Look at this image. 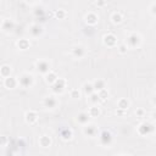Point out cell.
<instances>
[{"mask_svg": "<svg viewBox=\"0 0 156 156\" xmlns=\"http://www.w3.org/2000/svg\"><path fill=\"white\" fill-rule=\"evenodd\" d=\"M140 43H141V35L139 33H136V32H132V33H129L127 35L124 44L128 46V49L129 48L133 49V48H138L140 45Z\"/></svg>", "mask_w": 156, "mask_h": 156, "instance_id": "cell-1", "label": "cell"}, {"mask_svg": "<svg viewBox=\"0 0 156 156\" xmlns=\"http://www.w3.org/2000/svg\"><path fill=\"white\" fill-rule=\"evenodd\" d=\"M17 79H18V85H21L22 88H30L34 82L33 76L29 72H23Z\"/></svg>", "mask_w": 156, "mask_h": 156, "instance_id": "cell-2", "label": "cell"}, {"mask_svg": "<svg viewBox=\"0 0 156 156\" xmlns=\"http://www.w3.org/2000/svg\"><path fill=\"white\" fill-rule=\"evenodd\" d=\"M99 140H100V144L104 145V146H110L113 141V136L111 134L110 130H102L100 134H99Z\"/></svg>", "mask_w": 156, "mask_h": 156, "instance_id": "cell-3", "label": "cell"}, {"mask_svg": "<svg viewBox=\"0 0 156 156\" xmlns=\"http://www.w3.org/2000/svg\"><path fill=\"white\" fill-rule=\"evenodd\" d=\"M152 130H154V124L150 122H143L136 128V132L139 135H147V134L152 133Z\"/></svg>", "mask_w": 156, "mask_h": 156, "instance_id": "cell-4", "label": "cell"}, {"mask_svg": "<svg viewBox=\"0 0 156 156\" xmlns=\"http://www.w3.org/2000/svg\"><path fill=\"white\" fill-rule=\"evenodd\" d=\"M35 68H37L38 72H40V73H43V74H46V73H49V72L51 71L50 63H49V61H46V60H38V61L35 62Z\"/></svg>", "mask_w": 156, "mask_h": 156, "instance_id": "cell-5", "label": "cell"}, {"mask_svg": "<svg viewBox=\"0 0 156 156\" xmlns=\"http://www.w3.org/2000/svg\"><path fill=\"white\" fill-rule=\"evenodd\" d=\"M38 117H39V115H38V112L34 111V110H29V111H27L26 115H24V119H26V122L29 123V124H34V123L38 121Z\"/></svg>", "mask_w": 156, "mask_h": 156, "instance_id": "cell-6", "label": "cell"}, {"mask_svg": "<svg viewBox=\"0 0 156 156\" xmlns=\"http://www.w3.org/2000/svg\"><path fill=\"white\" fill-rule=\"evenodd\" d=\"M18 85V79L17 77H7V78H4V87L7 88V89H15L16 87Z\"/></svg>", "mask_w": 156, "mask_h": 156, "instance_id": "cell-7", "label": "cell"}, {"mask_svg": "<svg viewBox=\"0 0 156 156\" xmlns=\"http://www.w3.org/2000/svg\"><path fill=\"white\" fill-rule=\"evenodd\" d=\"M66 88V79L65 78H57V80L52 84V90L55 93H62L63 89Z\"/></svg>", "mask_w": 156, "mask_h": 156, "instance_id": "cell-8", "label": "cell"}, {"mask_svg": "<svg viewBox=\"0 0 156 156\" xmlns=\"http://www.w3.org/2000/svg\"><path fill=\"white\" fill-rule=\"evenodd\" d=\"M83 133L87 136H94L98 133V128H96V126L94 123H88V124H85L83 127Z\"/></svg>", "mask_w": 156, "mask_h": 156, "instance_id": "cell-9", "label": "cell"}, {"mask_svg": "<svg viewBox=\"0 0 156 156\" xmlns=\"http://www.w3.org/2000/svg\"><path fill=\"white\" fill-rule=\"evenodd\" d=\"M71 54H72L73 57L80 58V57H83V56L85 55V48H84L83 45H76V46L72 48Z\"/></svg>", "mask_w": 156, "mask_h": 156, "instance_id": "cell-10", "label": "cell"}, {"mask_svg": "<svg viewBox=\"0 0 156 156\" xmlns=\"http://www.w3.org/2000/svg\"><path fill=\"white\" fill-rule=\"evenodd\" d=\"M104 44L105 45H107V46H115L116 45V43H117V37L113 34V33H107V34H105L104 35Z\"/></svg>", "mask_w": 156, "mask_h": 156, "instance_id": "cell-11", "label": "cell"}, {"mask_svg": "<svg viewBox=\"0 0 156 156\" xmlns=\"http://www.w3.org/2000/svg\"><path fill=\"white\" fill-rule=\"evenodd\" d=\"M57 104H58V101H57V99L55 96H46L43 100V105L46 108H55L57 106Z\"/></svg>", "mask_w": 156, "mask_h": 156, "instance_id": "cell-12", "label": "cell"}, {"mask_svg": "<svg viewBox=\"0 0 156 156\" xmlns=\"http://www.w3.org/2000/svg\"><path fill=\"white\" fill-rule=\"evenodd\" d=\"M89 119H90V116H89V113L85 112V111L79 112L78 116H77V121H78V123H80V124H83V126L88 124V123H89Z\"/></svg>", "mask_w": 156, "mask_h": 156, "instance_id": "cell-13", "label": "cell"}, {"mask_svg": "<svg viewBox=\"0 0 156 156\" xmlns=\"http://www.w3.org/2000/svg\"><path fill=\"white\" fill-rule=\"evenodd\" d=\"M93 88H94V91H100V90H104V89H106V82L104 80V79H95L94 82H93Z\"/></svg>", "mask_w": 156, "mask_h": 156, "instance_id": "cell-14", "label": "cell"}, {"mask_svg": "<svg viewBox=\"0 0 156 156\" xmlns=\"http://www.w3.org/2000/svg\"><path fill=\"white\" fill-rule=\"evenodd\" d=\"M98 21H99V17H98V15L95 12H88L85 15V22L88 24H91L93 26V24L98 23Z\"/></svg>", "mask_w": 156, "mask_h": 156, "instance_id": "cell-15", "label": "cell"}, {"mask_svg": "<svg viewBox=\"0 0 156 156\" xmlns=\"http://www.w3.org/2000/svg\"><path fill=\"white\" fill-rule=\"evenodd\" d=\"M11 72H12V67L10 65H2L0 67V76L2 78H7L11 76Z\"/></svg>", "mask_w": 156, "mask_h": 156, "instance_id": "cell-16", "label": "cell"}, {"mask_svg": "<svg viewBox=\"0 0 156 156\" xmlns=\"http://www.w3.org/2000/svg\"><path fill=\"white\" fill-rule=\"evenodd\" d=\"M29 32H30V34H32L33 37H38V35H40V34H41L43 28H41V26H39V24L34 23V24H32V26H30Z\"/></svg>", "mask_w": 156, "mask_h": 156, "instance_id": "cell-17", "label": "cell"}, {"mask_svg": "<svg viewBox=\"0 0 156 156\" xmlns=\"http://www.w3.org/2000/svg\"><path fill=\"white\" fill-rule=\"evenodd\" d=\"M57 78H58V77H57V74H56L54 71H50L49 73L45 74V82L49 83V84H51V85L57 80Z\"/></svg>", "mask_w": 156, "mask_h": 156, "instance_id": "cell-18", "label": "cell"}, {"mask_svg": "<svg viewBox=\"0 0 156 156\" xmlns=\"http://www.w3.org/2000/svg\"><path fill=\"white\" fill-rule=\"evenodd\" d=\"M38 141H39V145L41 147H49L51 145V138L48 135H41Z\"/></svg>", "mask_w": 156, "mask_h": 156, "instance_id": "cell-19", "label": "cell"}, {"mask_svg": "<svg viewBox=\"0 0 156 156\" xmlns=\"http://www.w3.org/2000/svg\"><path fill=\"white\" fill-rule=\"evenodd\" d=\"M16 45H17V48L21 49V50H27V49L30 46V43H29L28 39L22 38V39H20V40L16 43Z\"/></svg>", "mask_w": 156, "mask_h": 156, "instance_id": "cell-20", "label": "cell"}, {"mask_svg": "<svg viewBox=\"0 0 156 156\" xmlns=\"http://www.w3.org/2000/svg\"><path fill=\"white\" fill-rule=\"evenodd\" d=\"M128 107H129V100H127V99H124V98H122V99L118 100V102H117V108H121V110H123V111H127Z\"/></svg>", "mask_w": 156, "mask_h": 156, "instance_id": "cell-21", "label": "cell"}, {"mask_svg": "<svg viewBox=\"0 0 156 156\" xmlns=\"http://www.w3.org/2000/svg\"><path fill=\"white\" fill-rule=\"evenodd\" d=\"M100 107L98 106V105H93V106H90L89 107V110H88V113H89V116L90 117H98L99 115H100Z\"/></svg>", "mask_w": 156, "mask_h": 156, "instance_id": "cell-22", "label": "cell"}, {"mask_svg": "<svg viewBox=\"0 0 156 156\" xmlns=\"http://www.w3.org/2000/svg\"><path fill=\"white\" fill-rule=\"evenodd\" d=\"M72 135H73V132L69 128H65V129L61 130V138L63 140H69L72 138Z\"/></svg>", "mask_w": 156, "mask_h": 156, "instance_id": "cell-23", "label": "cell"}, {"mask_svg": "<svg viewBox=\"0 0 156 156\" xmlns=\"http://www.w3.org/2000/svg\"><path fill=\"white\" fill-rule=\"evenodd\" d=\"M83 90H84V91H85V94H88V95H90L91 93H94L93 83H90V82H85V83L83 84Z\"/></svg>", "mask_w": 156, "mask_h": 156, "instance_id": "cell-24", "label": "cell"}, {"mask_svg": "<svg viewBox=\"0 0 156 156\" xmlns=\"http://www.w3.org/2000/svg\"><path fill=\"white\" fill-rule=\"evenodd\" d=\"M111 20H112L113 23H119V22H122L123 16H122L121 12H113V13L111 15Z\"/></svg>", "mask_w": 156, "mask_h": 156, "instance_id": "cell-25", "label": "cell"}, {"mask_svg": "<svg viewBox=\"0 0 156 156\" xmlns=\"http://www.w3.org/2000/svg\"><path fill=\"white\" fill-rule=\"evenodd\" d=\"M89 101H90L93 105H98V102L100 101V99H99V95H98L96 91H94V93H91V94L89 95Z\"/></svg>", "mask_w": 156, "mask_h": 156, "instance_id": "cell-26", "label": "cell"}, {"mask_svg": "<svg viewBox=\"0 0 156 156\" xmlns=\"http://www.w3.org/2000/svg\"><path fill=\"white\" fill-rule=\"evenodd\" d=\"M55 17L58 18V20L65 18V17H66V11H65L63 9H58V10H56V11H55Z\"/></svg>", "mask_w": 156, "mask_h": 156, "instance_id": "cell-27", "label": "cell"}, {"mask_svg": "<svg viewBox=\"0 0 156 156\" xmlns=\"http://www.w3.org/2000/svg\"><path fill=\"white\" fill-rule=\"evenodd\" d=\"M98 95H99V99L101 101H105L107 99V96H108V91H107V89H104V90L98 91Z\"/></svg>", "mask_w": 156, "mask_h": 156, "instance_id": "cell-28", "label": "cell"}, {"mask_svg": "<svg viewBox=\"0 0 156 156\" xmlns=\"http://www.w3.org/2000/svg\"><path fill=\"white\" fill-rule=\"evenodd\" d=\"M79 96H80V91H79L77 88H74V89L71 90V98H73V99H78Z\"/></svg>", "mask_w": 156, "mask_h": 156, "instance_id": "cell-29", "label": "cell"}, {"mask_svg": "<svg viewBox=\"0 0 156 156\" xmlns=\"http://www.w3.org/2000/svg\"><path fill=\"white\" fill-rule=\"evenodd\" d=\"M127 51H128V46H127L124 43L118 46V52H119V54H127Z\"/></svg>", "mask_w": 156, "mask_h": 156, "instance_id": "cell-30", "label": "cell"}, {"mask_svg": "<svg viewBox=\"0 0 156 156\" xmlns=\"http://www.w3.org/2000/svg\"><path fill=\"white\" fill-rule=\"evenodd\" d=\"M7 141H9L7 136H5V135H0V146H5V145L7 144Z\"/></svg>", "mask_w": 156, "mask_h": 156, "instance_id": "cell-31", "label": "cell"}, {"mask_svg": "<svg viewBox=\"0 0 156 156\" xmlns=\"http://www.w3.org/2000/svg\"><path fill=\"white\" fill-rule=\"evenodd\" d=\"M144 113H145V111H144L143 108H138V110L135 111V115H136L138 117H143V116H144Z\"/></svg>", "mask_w": 156, "mask_h": 156, "instance_id": "cell-32", "label": "cell"}, {"mask_svg": "<svg viewBox=\"0 0 156 156\" xmlns=\"http://www.w3.org/2000/svg\"><path fill=\"white\" fill-rule=\"evenodd\" d=\"M116 113H117L118 116H124V113H126V111H123V110H121V108H117V111H116Z\"/></svg>", "mask_w": 156, "mask_h": 156, "instance_id": "cell-33", "label": "cell"}, {"mask_svg": "<svg viewBox=\"0 0 156 156\" xmlns=\"http://www.w3.org/2000/svg\"><path fill=\"white\" fill-rule=\"evenodd\" d=\"M2 23H4V20L0 17V27H2Z\"/></svg>", "mask_w": 156, "mask_h": 156, "instance_id": "cell-34", "label": "cell"}]
</instances>
